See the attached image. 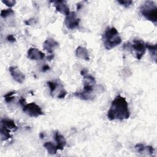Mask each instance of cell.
I'll use <instances>...</instances> for the list:
<instances>
[{"mask_svg":"<svg viewBox=\"0 0 157 157\" xmlns=\"http://www.w3.org/2000/svg\"><path fill=\"white\" fill-rule=\"evenodd\" d=\"M1 123L2 126H5L9 129H12L16 130L17 129V126H16V124H15L14 121L12 120L8 119V118H4L1 120Z\"/></svg>","mask_w":157,"mask_h":157,"instance_id":"cell-15","label":"cell"},{"mask_svg":"<svg viewBox=\"0 0 157 157\" xmlns=\"http://www.w3.org/2000/svg\"><path fill=\"white\" fill-rule=\"evenodd\" d=\"M145 47L148 49L151 59L155 62H156V45L147 43L145 44Z\"/></svg>","mask_w":157,"mask_h":157,"instance_id":"cell-14","label":"cell"},{"mask_svg":"<svg viewBox=\"0 0 157 157\" xmlns=\"http://www.w3.org/2000/svg\"><path fill=\"white\" fill-rule=\"evenodd\" d=\"M49 69H50V67H49L48 65L45 64V65H44V66L42 67V72H46L47 71H48V70H49Z\"/></svg>","mask_w":157,"mask_h":157,"instance_id":"cell-28","label":"cell"},{"mask_svg":"<svg viewBox=\"0 0 157 157\" xmlns=\"http://www.w3.org/2000/svg\"><path fill=\"white\" fill-rule=\"evenodd\" d=\"M141 14L151 22L156 24L157 21V7L152 1H145L140 7Z\"/></svg>","mask_w":157,"mask_h":157,"instance_id":"cell-4","label":"cell"},{"mask_svg":"<svg viewBox=\"0 0 157 157\" xmlns=\"http://www.w3.org/2000/svg\"><path fill=\"white\" fill-rule=\"evenodd\" d=\"M47 85L50 88L51 95H53V93L55 92V91L56 90V88H57V83L55 82L49 81L47 82Z\"/></svg>","mask_w":157,"mask_h":157,"instance_id":"cell-20","label":"cell"},{"mask_svg":"<svg viewBox=\"0 0 157 157\" xmlns=\"http://www.w3.org/2000/svg\"><path fill=\"white\" fill-rule=\"evenodd\" d=\"M52 2L55 4L56 10L59 13H63L66 16L70 13L69 7L66 1H54Z\"/></svg>","mask_w":157,"mask_h":157,"instance_id":"cell-9","label":"cell"},{"mask_svg":"<svg viewBox=\"0 0 157 157\" xmlns=\"http://www.w3.org/2000/svg\"><path fill=\"white\" fill-rule=\"evenodd\" d=\"M39 136H40V137L41 139H42V138H44V137L45 134H44V132H40V134H39Z\"/></svg>","mask_w":157,"mask_h":157,"instance_id":"cell-30","label":"cell"},{"mask_svg":"<svg viewBox=\"0 0 157 157\" xmlns=\"http://www.w3.org/2000/svg\"><path fill=\"white\" fill-rule=\"evenodd\" d=\"M23 111L31 117H37L44 115L41 108L35 102L26 104L23 107Z\"/></svg>","mask_w":157,"mask_h":157,"instance_id":"cell-5","label":"cell"},{"mask_svg":"<svg viewBox=\"0 0 157 157\" xmlns=\"http://www.w3.org/2000/svg\"><path fill=\"white\" fill-rule=\"evenodd\" d=\"M102 41L104 47L109 50L119 45L121 42V38L115 28L108 27L102 35Z\"/></svg>","mask_w":157,"mask_h":157,"instance_id":"cell-3","label":"cell"},{"mask_svg":"<svg viewBox=\"0 0 157 157\" xmlns=\"http://www.w3.org/2000/svg\"><path fill=\"white\" fill-rule=\"evenodd\" d=\"M15 93V91H10V92H9L7 93H6L4 97V99H5V101L6 102H11L13 99H14V97L13 96V95Z\"/></svg>","mask_w":157,"mask_h":157,"instance_id":"cell-19","label":"cell"},{"mask_svg":"<svg viewBox=\"0 0 157 157\" xmlns=\"http://www.w3.org/2000/svg\"><path fill=\"white\" fill-rule=\"evenodd\" d=\"M80 74L83 77V89L81 91L74 93V95L83 100L92 99L94 98L95 94V78L89 74L86 69L82 70Z\"/></svg>","mask_w":157,"mask_h":157,"instance_id":"cell-2","label":"cell"},{"mask_svg":"<svg viewBox=\"0 0 157 157\" xmlns=\"http://www.w3.org/2000/svg\"><path fill=\"white\" fill-rule=\"evenodd\" d=\"M146 150H147L151 155H152L154 151H155V149H154L153 147H151V146H146Z\"/></svg>","mask_w":157,"mask_h":157,"instance_id":"cell-26","label":"cell"},{"mask_svg":"<svg viewBox=\"0 0 157 157\" xmlns=\"http://www.w3.org/2000/svg\"><path fill=\"white\" fill-rule=\"evenodd\" d=\"M75 55L77 57L83 59L84 60L88 61L90 59L88 52L85 47L82 46L78 47L75 50Z\"/></svg>","mask_w":157,"mask_h":157,"instance_id":"cell-13","label":"cell"},{"mask_svg":"<svg viewBox=\"0 0 157 157\" xmlns=\"http://www.w3.org/2000/svg\"><path fill=\"white\" fill-rule=\"evenodd\" d=\"M134 50L136 54V57L137 59L140 60L145 53L146 47L145 42L140 39H135L132 41V44L130 47Z\"/></svg>","mask_w":157,"mask_h":157,"instance_id":"cell-6","label":"cell"},{"mask_svg":"<svg viewBox=\"0 0 157 157\" xmlns=\"http://www.w3.org/2000/svg\"><path fill=\"white\" fill-rule=\"evenodd\" d=\"M44 147L47 150L48 153L51 155H54L58 151V148L56 147V145H55L52 142H47L44 144Z\"/></svg>","mask_w":157,"mask_h":157,"instance_id":"cell-16","label":"cell"},{"mask_svg":"<svg viewBox=\"0 0 157 157\" xmlns=\"http://www.w3.org/2000/svg\"><path fill=\"white\" fill-rule=\"evenodd\" d=\"M1 140H6L11 137V135L10 134V129L7 128L5 126H3L1 125Z\"/></svg>","mask_w":157,"mask_h":157,"instance_id":"cell-17","label":"cell"},{"mask_svg":"<svg viewBox=\"0 0 157 157\" xmlns=\"http://www.w3.org/2000/svg\"><path fill=\"white\" fill-rule=\"evenodd\" d=\"M28 58L31 59H42L45 58V54L36 48H30L27 53Z\"/></svg>","mask_w":157,"mask_h":157,"instance_id":"cell-11","label":"cell"},{"mask_svg":"<svg viewBox=\"0 0 157 157\" xmlns=\"http://www.w3.org/2000/svg\"><path fill=\"white\" fill-rule=\"evenodd\" d=\"M117 2L125 7H128L132 4V1L129 0H118Z\"/></svg>","mask_w":157,"mask_h":157,"instance_id":"cell-21","label":"cell"},{"mask_svg":"<svg viewBox=\"0 0 157 157\" xmlns=\"http://www.w3.org/2000/svg\"><path fill=\"white\" fill-rule=\"evenodd\" d=\"M59 47V44L53 38H48L43 44V48L49 53H52L54 50Z\"/></svg>","mask_w":157,"mask_h":157,"instance_id":"cell-10","label":"cell"},{"mask_svg":"<svg viewBox=\"0 0 157 157\" xmlns=\"http://www.w3.org/2000/svg\"><path fill=\"white\" fill-rule=\"evenodd\" d=\"M80 21V19L77 17L75 12H70L65 17L64 25L68 29H74L78 26Z\"/></svg>","mask_w":157,"mask_h":157,"instance_id":"cell-7","label":"cell"},{"mask_svg":"<svg viewBox=\"0 0 157 157\" xmlns=\"http://www.w3.org/2000/svg\"><path fill=\"white\" fill-rule=\"evenodd\" d=\"M19 102H20V104L21 105V106H24L26 103V99L24 98H23V97H21V98H20V99H19Z\"/></svg>","mask_w":157,"mask_h":157,"instance_id":"cell-27","label":"cell"},{"mask_svg":"<svg viewBox=\"0 0 157 157\" xmlns=\"http://www.w3.org/2000/svg\"><path fill=\"white\" fill-rule=\"evenodd\" d=\"M2 2L9 7H13L16 3V1L14 0H2Z\"/></svg>","mask_w":157,"mask_h":157,"instance_id":"cell-23","label":"cell"},{"mask_svg":"<svg viewBox=\"0 0 157 157\" xmlns=\"http://www.w3.org/2000/svg\"><path fill=\"white\" fill-rule=\"evenodd\" d=\"M66 94H67V92H66V91L63 88V89H62V90L59 91V93L58 95L57 96V97H58V98H59V99H63V98H65V96H66Z\"/></svg>","mask_w":157,"mask_h":157,"instance_id":"cell-24","label":"cell"},{"mask_svg":"<svg viewBox=\"0 0 157 157\" xmlns=\"http://www.w3.org/2000/svg\"><path fill=\"white\" fill-rule=\"evenodd\" d=\"M55 140L56 142V147L58 150H62L66 145V140L64 137L59 132L56 131L55 134Z\"/></svg>","mask_w":157,"mask_h":157,"instance_id":"cell-12","label":"cell"},{"mask_svg":"<svg viewBox=\"0 0 157 157\" xmlns=\"http://www.w3.org/2000/svg\"><path fill=\"white\" fill-rule=\"evenodd\" d=\"M9 69L10 75L14 80L19 83H22L24 82L25 79V75L18 69L17 67L10 66Z\"/></svg>","mask_w":157,"mask_h":157,"instance_id":"cell-8","label":"cell"},{"mask_svg":"<svg viewBox=\"0 0 157 157\" xmlns=\"http://www.w3.org/2000/svg\"><path fill=\"white\" fill-rule=\"evenodd\" d=\"M135 148L139 153H142L146 150V146L142 144H138L135 145Z\"/></svg>","mask_w":157,"mask_h":157,"instance_id":"cell-22","label":"cell"},{"mask_svg":"<svg viewBox=\"0 0 157 157\" xmlns=\"http://www.w3.org/2000/svg\"><path fill=\"white\" fill-rule=\"evenodd\" d=\"M130 112L128 104L125 98L118 95L115 98L111 103L109 110L107 112V118L112 121L115 120H123L129 118Z\"/></svg>","mask_w":157,"mask_h":157,"instance_id":"cell-1","label":"cell"},{"mask_svg":"<svg viewBox=\"0 0 157 157\" xmlns=\"http://www.w3.org/2000/svg\"><path fill=\"white\" fill-rule=\"evenodd\" d=\"M53 58H54V55H53V54H51L50 55H49L48 56H47V58L48 60H50H50H52Z\"/></svg>","mask_w":157,"mask_h":157,"instance_id":"cell-29","label":"cell"},{"mask_svg":"<svg viewBox=\"0 0 157 157\" xmlns=\"http://www.w3.org/2000/svg\"><path fill=\"white\" fill-rule=\"evenodd\" d=\"M7 40L10 42H15L16 39H15V37L12 35V34H9L7 36Z\"/></svg>","mask_w":157,"mask_h":157,"instance_id":"cell-25","label":"cell"},{"mask_svg":"<svg viewBox=\"0 0 157 157\" xmlns=\"http://www.w3.org/2000/svg\"><path fill=\"white\" fill-rule=\"evenodd\" d=\"M14 13V11L12 9H4L1 11V16L2 18H7V17L13 15Z\"/></svg>","mask_w":157,"mask_h":157,"instance_id":"cell-18","label":"cell"}]
</instances>
